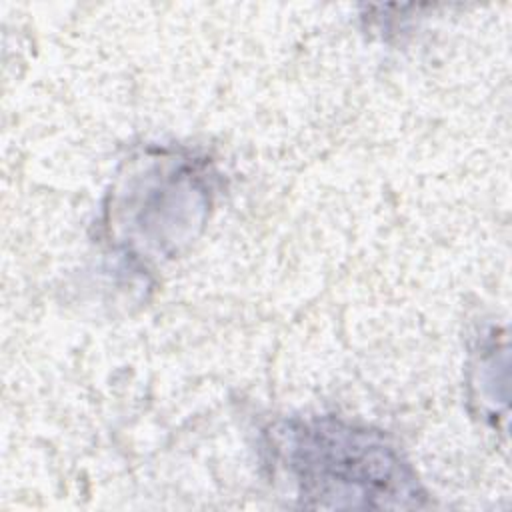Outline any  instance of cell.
<instances>
[{
	"mask_svg": "<svg viewBox=\"0 0 512 512\" xmlns=\"http://www.w3.org/2000/svg\"><path fill=\"white\" fill-rule=\"evenodd\" d=\"M290 468L302 498L320 508L420 506L414 476L400 458L366 432L306 428L296 432Z\"/></svg>",
	"mask_w": 512,
	"mask_h": 512,
	"instance_id": "6da1fadb",
	"label": "cell"
}]
</instances>
